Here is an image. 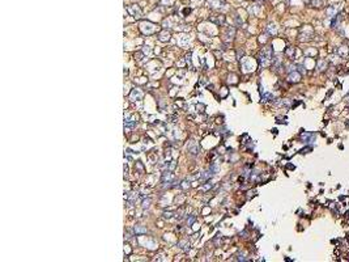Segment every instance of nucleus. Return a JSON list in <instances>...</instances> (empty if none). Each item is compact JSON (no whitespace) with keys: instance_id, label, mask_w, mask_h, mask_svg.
<instances>
[{"instance_id":"nucleus-1","label":"nucleus","mask_w":349,"mask_h":262,"mask_svg":"<svg viewBox=\"0 0 349 262\" xmlns=\"http://www.w3.org/2000/svg\"><path fill=\"white\" fill-rule=\"evenodd\" d=\"M271 60H272V49H271V47H265V49H263L261 53H260V56H259V63H260V66H261V67L269 66Z\"/></svg>"},{"instance_id":"nucleus-2","label":"nucleus","mask_w":349,"mask_h":262,"mask_svg":"<svg viewBox=\"0 0 349 262\" xmlns=\"http://www.w3.org/2000/svg\"><path fill=\"white\" fill-rule=\"evenodd\" d=\"M127 11L131 16H133L135 18H140L141 17V9L137 7V5H128L127 7Z\"/></svg>"},{"instance_id":"nucleus-3","label":"nucleus","mask_w":349,"mask_h":262,"mask_svg":"<svg viewBox=\"0 0 349 262\" xmlns=\"http://www.w3.org/2000/svg\"><path fill=\"white\" fill-rule=\"evenodd\" d=\"M299 80H301V73H299V72L293 71V72H290L289 76H288V81H290V83H298Z\"/></svg>"},{"instance_id":"nucleus-4","label":"nucleus","mask_w":349,"mask_h":262,"mask_svg":"<svg viewBox=\"0 0 349 262\" xmlns=\"http://www.w3.org/2000/svg\"><path fill=\"white\" fill-rule=\"evenodd\" d=\"M137 125V121H136V118H124V127H127V129H133L135 126Z\"/></svg>"},{"instance_id":"nucleus-5","label":"nucleus","mask_w":349,"mask_h":262,"mask_svg":"<svg viewBox=\"0 0 349 262\" xmlns=\"http://www.w3.org/2000/svg\"><path fill=\"white\" fill-rule=\"evenodd\" d=\"M174 179V174L170 172V170H168V172H165L163 173V176H162V182H171V181Z\"/></svg>"},{"instance_id":"nucleus-6","label":"nucleus","mask_w":349,"mask_h":262,"mask_svg":"<svg viewBox=\"0 0 349 262\" xmlns=\"http://www.w3.org/2000/svg\"><path fill=\"white\" fill-rule=\"evenodd\" d=\"M211 21H213V23L217 24V25H222V24L225 23V17H224L222 14H220V16H217V17L212 16V17H211Z\"/></svg>"},{"instance_id":"nucleus-7","label":"nucleus","mask_w":349,"mask_h":262,"mask_svg":"<svg viewBox=\"0 0 349 262\" xmlns=\"http://www.w3.org/2000/svg\"><path fill=\"white\" fill-rule=\"evenodd\" d=\"M314 138H315L314 134H309V132H303L302 134V139H305L306 143H313L314 142Z\"/></svg>"},{"instance_id":"nucleus-8","label":"nucleus","mask_w":349,"mask_h":262,"mask_svg":"<svg viewBox=\"0 0 349 262\" xmlns=\"http://www.w3.org/2000/svg\"><path fill=\"white\" fill-rule=\"evenodd\" d=\"M221 4H224V0H208V5H209L211 8L221 7Z\"/></svg>"},{"instance_id":"nucleus-9","label":"nucleus","mask_w":349,"mask_h":262,"mask_svg":"<svg viewBox=\"0 0 349 262\" xmlns=\"http://www.w3.org/2000/svg\"><path fill=\"white\" fill-rule=\"evenodd\" d=\"M169 38H170V33L166 32V30H163V32H161L158 39H160L161 42H166V41H169Z\"/></svg>"},{"instance_id":"nucleus-10","label":"nucleus","mask_w":349,"mask_h":262,"mask_svg":"<svg viewBox=\"0 0 349 262\" xmlns=\"http://www.w3.org/2000/svg\"><path fill=\"white\" fill-rule=\"evenodd\" d=\"M178 246L180 249H183V250H188L190 249V243H187V241H179Z\"/></svg>"},{"instance_id":"nucleus-11","label":"nucleus","mask_w":349,"mask_h":262,"mask_svg":"<svg viewBox=\"0 0 349 262\" xmlns=\"http://www.w3.org/2000/svg\"><path fill=\"white\" fill-rule=\"evenodd\" d=\"M335 13H336V8H335V7H330V8L326 11V14H327L328 17H334V16H336Z\"/></svg>"},{"instance_id":"nucleus-12","label":"nucleus","mask_w":349,"mask_h":262,"mask_svg":"<svg viewBox=\"0 0 349 262\" xmlns=\"http://www.w3.org/2000/svg\"><path fill=\"white\" fill-rule=\"evenodd\" d=\"M133 231H135V233H145L147 232V229L142 227V226H135L133 227Z\"/></svg>"},{"instance_id":"nucleus-13","label":"nucleus","mask_w":349,"mask_h":262,"mask_svg":"<svg viewBox=\"0 0 349 262\" xmlns=\"http://www.w3.org/2000/svg\"><path fill=\"white\" fill-rule=\"evenodd\" d=\"M267 32L275 35V34L277 33V29H276V26H275V25H272V24H271V25H268V26H267Z\"/></svg>"},{"instance_id":"nucleus-14","label":"nucleus","mask_w":349,"mask_h":262,"mask_svg":"<svg viewBox=\"0 0 349 262\" xmlns=\"http://www.w3.org/2000/svg\"><path fill=\"white\" fill-rule=\"evenodd\" d=\"M141 96H142V93L139 91V89H136V91H133L132 92V94H131V98L135 101V97H137V98H141Z\"/></svg>"},{"instance_id":"nucleus-15","label":"nucleus","mask_w":349,"mask_h":262,"mask_svg":"<svg viewBox=\"0 0 349 262\" xmlns=\"http://www.w3.org/2000/svg\"><path fill=\"white\" fill-rule=\"evenodd\" d=\"M196 220V215H190V218H187V226H192L194 224V221Z\"/></svg>"},{"instance_id":"nucleus-16","label":"nucleus","mask_w":349,"mask_h":262,"mask_svg":"<svg viewBox=\"0 0 349 262\" xmlns=\"http://www.w3.org/2000/svg\"><path fill=\"white\" fill-rule=\"evenodd\" d=\"M269 100H273V96H272L271 93H265V94H263L261 101H269Z\"/></svg>"},{"instance_id":"nucleus-17","label":"nucleus","mask_w":349,"mask_h":262,"mask_svg":"<svg viewBox=\"0 0 349 262\" xmlns=\"http://www.w3.org/2000/svg\"><path fill=\"white\" fill-rule=\"evenodd\" d=\"M285 54L288 55V56H290V58H292V56H293V54H294V49H293V47H288V49L285 50Z\"/></svg>"},{"instance_id":"nucleus-18","label":"nucleus","mask_w":349,"mask_h":262,"mask_svg":"<svg viewBox=\"0 0 349 262\" xmlns=\"http://www.w3.org/2000/svg\"><path fill=\"white\" fill-rule=\"evenodd\" d=\"M311 4H313V7H318V8H319V7H322L323 2H322V0H313Z\"/></svg>"},{"instance_id":"nucleus-19","label":"nucleus","mask_w":349,"mask_h":262,"mask_svg":"<svg viewBox=\"0 0 349 262\" xmlns=\"http://www.w3.org/2000/svg\"><path fill=\"white\" fill-rule=\"evenodd\" d=\"M199 151H200L199 146H195V147H190V152H191L192 155H196V153H197Z\"/></svg>"},{"instance_id":"nucleus-20","label":"nucleus","mask_w":349,"mask_h":262,"mask_svg":"<svg viewBox=\"0 0 349 262\" xmlns=\"http://www.w3.org/2000/svg\"><path fill=\"white\" fill-rule=\"evenodd\" d=\"M179 186H180L182 189H187V188H190V184L187 182V181H183L182 185H179Z\"/></svg>"},{"instance_id":"nucleus-21","label":"nucleus","mask_w":349,"mask_h":262,"mask_svg":"<svg viewBox=\"0 0 349 262\" xmlns=\"http://www.w3.org/2000/svg\"><path fill=\"white\" fill-rule=\"evenodd\" d=\"M327 66V63L326 62H319V71H323V70H326L324 67Z\"/></svg>"},{"instance_id":"nucleus-22","label":"nucleus","mask_w":349,"mask_h":262,"mask_svg":"<svg viewBox=\"0 0 349 262\" xmlns=\"http://www.w3.org/2000/svg\"><path fill=\"white\" fill-rule=\"evenodd\" d=\"M149 203H150V199H145L144 202H142V207H144V208H145V207H148V206H149Z\"/></svg>"},{"instance_id":"nucleus-23","label":"nucleus","mask_w":349,"mask_h":262,"mask_svg":"<svg viewBox=\"0 0 349 262\" xmlns=\"http://www.w3.org/2000/svg\"><path fill=\"white\" fill-rule=\"evenodd\" d=\"M309 151H311V147H306V148H303V149H301V153H307Z\"/></svg>"},{"instance_id":"nucleus-24","label":"nucleus","mask_w":349,"mask_h":262,"mask_svg":"<svg viewBox=\"0 0 349 262\" xmlns=\"http://www.w3.org/2000/svg\"><path fill=\"white\" fill-rule=\"evenodd\" d=\"M163 216H165L166 219H170V218L173 216V214H171V212H165V214H163Z\"/></svg>"},{"instance_id":"nucleus-25","label":"nucleus","mask_w":349,"mask_h":262,"mask_svg":"<svg viewBox=\"0 0 349 262\" xmlns=\"http://www.w3.org/2000/svg\"><path fill=\"white\" fill-rule=\"evenodd\" d=\"M237 55H238V59H241V56H243V51L242 50H238L237 51Z\"/></svg>"},{"instance_id":"nucleus-26","label":"nucleus","mask_w":349,"mask_h":262,"mask_svg":"<svg viewBox=\"0 0 349 262\" xmlns=\"http://www.w3.org/2000/svg\"><path fill=\"white\" fill-rule=\"evenodd\" d=\"M215 54H216L217 56H220V58H221V53H218V51H215Z\"/></svg>"}]
</instances>
